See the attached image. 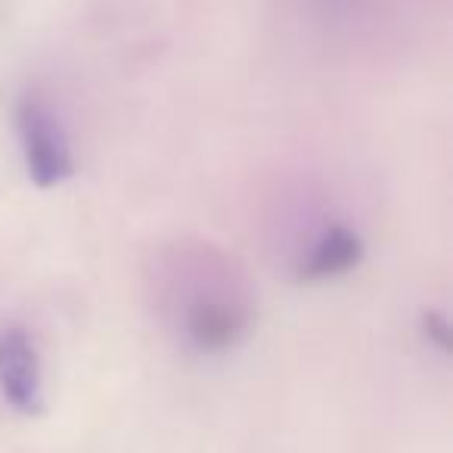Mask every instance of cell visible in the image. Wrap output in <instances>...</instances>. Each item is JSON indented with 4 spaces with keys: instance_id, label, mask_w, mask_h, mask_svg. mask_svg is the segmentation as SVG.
Returning a JSON list of instances; mask_svg holds the SVG:
<instances>
[{
    "instance_id": "6da1fadb",
    "label": "cell",
    "mask_w": 453,
    "mask_h": 453,
    "mask_svg": "<svg viewBox=\"0 0 453 453\" xmlns=\"http://www.w3.org/2000/svg\"><path fill=\"white\" fill-rule=\"evenodd\" d=\"M16 125H19L22 140V158H26V171L32 177L35 187L50 189L59 187L75 174V162H72V146L65 137L63 125L53 115L41 96H26L16 109Z\"/></svg>"
},
{
    "instance_id": "7a4b0ae2",
    "label": "cell",
    "mask_w": 453,
    "mask_h": 453,
    "mask_svg": "<svg viewBox=\"0 0 453 453\" xmlns=\"http://www.w3.org/2000/svg\"><path fill=\"white\" fill-rule=\"evenodd\" d=\"M187 335L199 351L218 354L234 348L249 329V308L226 292H205L187 304Z\"/></svg>"
},
{
    "instance_id": "3957f363",
    "label": "cell",
    "mask_w": 453,
    "mask_h": 453,
    "mask_svg": "<svg viewBox=\"0 0 453 453\" xmlns=\"http://www.w3.org/2000/svg\"><path fill=\"white\" fill-rule=\"evenodd\" d=\"M0 395L19 413H38L44 401L38 348L19 326L0 333Z\"/></svg>"
},
{
    "instance_id": "277c9868",
    "label": "cell",
    "mask_w": 453,
    "mask_h": 453,
    "mask_svg": "<svg viewBox=\"0 0 453 453\" xmlns=\"http://www.w3.org/2000/svg\"><path fill=\"white\" fill-rule=\"evenodd\" d=\"M364 258V242L354 230L335 224L323 230L314 242H311L308 255L298 261V280L302 283H317V280H333L342 273L354 271Z\"/></svg>"
},
{
    "instance_id": "5b68a950",
    "label": "cell",
    "mask_w": 453,
    "mask_h": 453,
    "mask_svg": "<svg viewBox=\"0 0 453 453\" xmlns=\"http://www.w3.org/2000/svg\"><path fill=\"white\" fill-rule=\"evenodd\" d=\"M422 326H426L428 339H432L434 345L444 348V351H450V326H447L444 317L434 314V311H428V314L422 317Z\"/></svg>"
}]
</instances>
